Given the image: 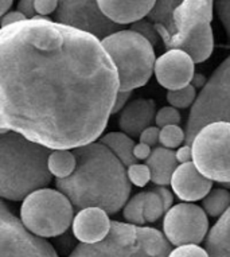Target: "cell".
I'll use <instances>...</instances> for the list:
<instances>
[{"label":"cell","instance_id":"cell-1","mask_svg":"<svg viewBox=\"0 0 230 257\" xmlns=\"http://www.w3.org/2000/svg\"><path fill=\"white\" fill-rule=\"evenodd\" d=\"M119 90L96 35L39 14L0 29V130L74 150L102 135Z\"/></svg>","mask_w":230,"mask_h":257},{"label":"cell","instance_id":"cell-2","mask_svg":"<svg viewBox=\"0 0 230 257\" xmlns=\"http://www.w3.org/2000/svg\"><path fill=\"white\" fill-rule=\"evenodd\" d=\"M77 167L70 177L55 179V187L70 199L75 210L101 207L116 214L130 201L127 167L106 146L92 142L73 150Z\"/></svg>","mask_w":230,"mask_h":257},{"label":"cell","instance_id":"cell-3","mask_svg":"<svg viewBox=\"0 0 230 257\" xmlns=\"http://www.w3.org/2000/svg\"><path fill=\"white\" fill-rule=\"evenodd\" d=\"M53 151L41 143L7 130H0V195L7 201H23L33 191L53 181L49 156Z\"/></svg>","mask_w":230,"mask_h":257},{"label":"cell","instance_id":"cell-4","mask_svg":"<svg viewBox=\"0 0 230 257\" xmlns=\"http://www.w3.org/2000/svg\"><path fill=\"white\" fill-rule=\"evenodd\" d=\"M171 244L158 229L112 221L102 241L77 245L69 257H168Z\"/></svg>","mask_w":230,"mask_h":257},{"label":"cell","instance_id":"cell-5","mask_svg":"<svg viewBox=\"0 0 230 257\" xmlns=\"http://www.w3.org/2000/svg\"><path fill=\"white\" fill-rule=\"evenodd\" d=\"M213 18L214 0H183L174 13L172 31L160 37L164 49L184 50L195 63L207 61L214 50Z\"/></svg>","mask_w":230,"mask_h":257},{"label":"cell","instance_id":"cell-6","mask_svg":"<svg viewBox=\"0 0 230 257\" xmlns=\"http://www.w3.org/2000/svg\"><path fill=\"white\" fill-rule=\"evenodd\" d=\"M118 69L120 90L142 88L155 70L154 45L134 30H119L101 39Z\"/></svg>","mask_w":230,"mask_h":257},{"label":"cell","instance_id":"cell-7","mask_svg":"<svg viewBox=\"0 0 230 257\" xmlns=\"http://www.w3.org/2000/svg\"><path fill=\"white\" fill-rule=\"evenodd\" d=\"M19 215L30 232L43 238H51L71 228L74 206L58 189L43 187L22 201Z\"/></svg>","mask_w":230,"mask_h":257},{"label":"cell","instance_id":"cell-8","mask_svg":"<svg viewBox=\"0 0 230 257\" xmlns=\"http://www.w3.org/2000/svg\"><path fill=\"white\" fill-rule=\"evenodd\" d=\"M214 121L230 122V55L218 65L191 106L184 128V144L193 143L202 126ZM223 187L230 190V183Z\"/></svg>","mask_w":230,"mask_h":257},{"label":"cell","instance_id":"cell-9","mask_svg":"<svg viewBox=\"0 0 230 257\" xmlns=\"http://www.w3.org/2000/svg\"><path fill=\"white\" fill-rule=\"evenodd\" d=\"M193 163L206 178L219 185L230 183V122L206 124L194 136Z\"/></svg>","mask_w":230,"mask_h":257},{"label":"cell","instance_id":"cell-10","mask_svg":"<svg viewBox=\"0 0 230 257\" xmlns=\"http://www.w3.org/2000/svg\"><path fill=\"white\" fill-rule=\"evenodd\" d=\"M0 257H58L54 246L30 232L21 218L0 202Z\"/></svg>","mask_w":230,"mask_h":257},{"label":"cell","instance_id":"cell-11","mask_svg":"<svg viewBox=\"0 0 230 257\" xmlns=\"http://www.w3.org/2000/svg\"><path fill=\"white\" fill-rule=\"evenodd\" d=\"M163 234L175 246L201 244L209 234V219L203 207L193 202H180L166 211Z\"/></svg>","mask_w":230,"mask_h":257},{"label":"cell","instance_id":"cell-12","mask_svg":"<svg viewBox=\"0 0 230 257\" xmlns=\"http://www.w3.org/2000/svg\"><path fill=\"white\" fill-rule=\"evenodd\" d=\"M54 21L88 31L100 39L122 30V25L105 17L97 0H59Z\"/></svg>","mask_w":230,"mask_h":257},{"label":"cell","instance_id":"cell-13","mask_svg":"<svg viewBox=\"0 0 230 257\" xmlns=\"http://www.w3.org/2000/svg\"><path fill=\"white\" fill-rule=\"evenodd\" d=\"M154 73L160 86L176 90L191 84L195 74V62L184 50L170 49L156 58Z\"/></svg>","mask_w":230,"mask_h":257},{"label":"cell","instance_id":"cell-14","mask_svg":"<svg viewBox=\"0 0 230 257\" xmlns=\"http://www.w3.org/2000/svg\"><path fill=\"white\" fill-rule=\"evenodd\" d=\"M171 187L182 202L202 201L213 189V181L206 178L193 162L182 163L172 174Z\"/></svg>","mask_w":230,"mask_h":257},{"label":"cell","instance_id":"cell-15","mask_svg":"<svg viewBox=\"0 0 230 257\" xmlns=\"http://www.w3.org/2000/svg\"><path fill=\"white\" fill-rule=\"evenodd\" d=\"M112 228L109 213L101 207H85L78 210L71 222V232L75 240L84 244H94L108 236Z\"/></svg>","mask_w":230,"mask_h":257},{"label":"cell","instance_id":"cell-16","mask_svg":"<svg viewBox=\"0 0 230 257\" xmlns=\"http://www.w3.org/2000/svg\"><path fill=\"white\" fill-rule=\"evenodd\" d=\"M156 105L151 98H136L127 104L119 117V126L131 138H140L142 132L155 121Z\"/></svg>","mask_w":230,"mask_h":257},{"label":"cell","instance_id":"cell-17","mask_svg":"<svg viewBox=\"0 0 230 257\" xmlns=\"http://www.w3.org/2000/svg\"><path fill=\"white\" fill-rule=\"evenodd\" d=\"M105 17L118 25H132L144 19L156 0H97Z\"/></svg>","mask_w":230,"mask_h":257},{"label":"cell","instance_id":"cell-18","mask_svg":"<svg viewBox=\"0 0 230 257\" xmlns=\"http://www.w3.org/2000/svg\"><path fill=\"white\" fill-rule=\"evenodd\" d=\"M146 165L150 167L151 181L160 186H167L171 183L172 174L178 167L175 151L171 148L155 147L151 152L150 158L146 160Z\"/></svg>","mask_w":230,"mask_h":257},{"label":"cell","instance_id":"cell-19","mask_svg":"<svg viewBox=\"0 0 230 257\" xmlns=\"http://www.w3.org/2000/svg\"><path fill=\"white\" fill-rule=\"evenodd\" d=\"M205 248L210 257H230V207L209 230Z\"/></svg>","mask_w":230,"mask_h":257},{"label":"cell","instance_id":"cell-20","mask_svg":"<svg viewBox=\"0 0 230 257\" xmlns=\"http://www.w3.org/2000/svg\"><path fill=\"white\" fill-rule=\"evenodd\" d=\"M100 143L106 146L119 159L122 160L126 167H130L131 165L138 162L134 155V148L136 146L134 138L127 135L126 132H109L106 135L101 136Z\"/></svg>","mask_w":230,"mask_h":257},{"label":"cell","instance_id":"cell-21","mask_svg":"<svg viewBox=\"0 0 230 257\" xmlns=\"http://www.w3.org/2000/svg\"><path fill=\"white\" fill-rule=\"evenodd\" d=\"M182 2L183 0H156L155 2V6L152 7L147 19H150L155 25L160 37L170 34L172 31L174 13Z\"/></svg>","mask_w":230,"mask_h":257},{"label":"cell","instance_id":"cell-22","mask_svg":"<svg viewBox=\"0 0 230 257\" xmlns=\"http://www.w3.org/2000/svg\"><path fill=\"white\" fill-rule=\"evenodd\" d=\"M77 167V156L70 150H53L49 156V170L55 179L70 177Z\"/></svg>","mask_w":230,"mask_h":257},{"label":"cell","instance_id":"cell-23","mask_svg":"<svg viewBox=\"0 0 230 257\" xmlns=\"http://www.w3.org/2000/svg\"><path fill=\"white\" fill-rule=\"evenodd\" d=\"M202 207L206 214L213 218H219L230 207V191L229 189H211L210 193L202 199Z\"/></svg>","mask_w":230,"mask_h":257},{"label":"cell","instance_id":"cell-24","mask_svg":"<svg viewBox=\"0 0 230 257\" xmlns=\"http://www.w3.org/2000/svg\"><path fill=\"white\" fill-rule=\"evenodd\" d=\"M144 202H146V191L138 193L131 197L130 201L123 207V217L127 222L144 226L147 223L144 218Z\"/></svg>","mask_w":230,"mask_h":257},{"label":"cell","instance_id":"cell-25","mask_svg":"<svg viewBox=\"0 0 230 257\" xmlns=\"http://www.w3.org/2000/svg\"><path fill=\"white\" fill-rule=\"evenodd\" d=\"M197 89L193 84H188L182 89L176 90H168L167 92V101L168 104L176 109H186L193 105L197 100Z\"/></svg>","mask_w":230,"mask_h":257},{"label":"cell","instance_id":"cell-26","mask_svg":"<svg viewBox=\"0 0 230 257\" xmlns=\"http://www.w3.org/2000/svg\"><path fill=\"white\" fill-rule=\"evenodd\" d=\"M166 214L163 201L155 191H146V202H144V218L147 223H154Z\"/></svg>","mask_w":230,"mask_h":257},{"label":"cell","instance_id":"cell-27","mask_svg":"<svg viewBox=\"0 0 230 257\" xmlns=\"http://www.w3.org/2000/svg\"><path fill=\"white\" fill-rule=\"evenodd\" d=\"M186 142V131L176 125H167L160 128L159 143L167 148H179Z\"/></svg>","mask_w":230,"mask_h":257},{"label":"cell","instance_id":"cell-28","mask_svg":"<svg viewBox=\"0 0 230 257\" xmlns=\"http://www.w3.org/2000/svg\"><path fill=\"white\" fill-rule=\"evenodd\" d=\"M127 174L130 178L131 183L136 187H144L151 181L150 167L144 163H134L130 167H127Z\"/></svg>","mask_w":230,"mask_h":257},{"label":"cell","instance_id":"cell-29","mask_svg":"<svg viewBox=\"0 0 230 257\" xmlns=\"http://www.w3.org/2000/svg\"><path fill=\"white\" fill-rule=\"evenodd\" d=\"M130 29L136 31V33H139L140 35H143L146 39H148L154 46H156V45L162 41L155 25H154L150 19H146V18H144V19H140V21L135 22V23L131 25Z\"/></svg>","mask_w":230,"mask_h":257},{"label":"cell","instance_id":"cell-30","mask_svg":"<svg viewBox=\"0 0 230 257\" xmlns=\"http://www.w3.org/2000/svg\"><path fill=\"white\" fill-rule=\"evenodd\" d=\"M180 120H182L180 113L178 112L176 108H174V106L171 105L160 108V109L156 112L155 116L156 125L160 126V128H163V126L167 125H176V124H179Z\"/></svg>","mask_w":230,"mask_h":257},{"label":"cell","instance_id":"cell-31","mask_svg":"<svg viewBox=\"0 0 230 257\" xmlns=\"http://www.w3.org/2000/svg\"><path fill=\"white\" fill-rule=\"evenodd\" d=\"M168 257H210V254L199 244H184L172 249Z\"/></svg>","mask_w":230,"mask_h":257},{"label":"cell","instance_id":"cell-32","mask_svg":"<svg viewBox=\"0 0 230 257\" xmlns=\"http://www.w3.org/2000/svg\"><path fill=\"white\" fill-rule=\"evenodd\" d=\"M215 11L230 39V0H214Z\"/></svg>","mask_w":230,"mask_h":257},{"label":"cell","instance_id":"cell-33","mask_svg":"<svg viewBox=\"0 0 230 257\" xmlns=\"http://www.w3.org/2000/svg\"><path fill=\"white\" fill-rule=\"evenodd\" d=\"M159 136H160V126L158 125H151L146 128L140 135V142L146 143L151 147H155L156 144L159 143Z\"/></svg>","mask_w":230,"mask_h":257},{"label":"cell","instance_id":"cell-34","mask_svg":"<svg viewBox=\"0 0 230 257\" xmlns=\"http://www.w3.org/2000/svg\"><path fill=\"white\" fill-rule=\"evenodd\" d=\"M58 5L59 0H35V11L39 15L49 17L51 14H55Z\"/></svg>","mask_w":230,"mask_h":257},{"label":"cell","instance_id":"cell-35","mask_svg":"<svg viewBox=\"0 0 230 257\" xmlns=\"http://www.w3.org/2000/svg\"><path fill=\"white\" fill-rule=\"evenodd\" d=\"M151 190H152V191H155L156 194L159 195L160 198H162L166 211H167L168 209H171V207L174 206V195H172L171 191H170V190H168L167 187H166V186L155 185Z\"/></svg>","mask_w":230,"mask_h":257},{"label":"cell","instance_id":"cell-36","mask_svg":"<svg viewBox=\"0 0 230 257\" xmlns=\"http://www.w3.org/2000/svg\"><path fill=\"white\" fill-rule=\"evenodd\" d=\"M131 96H132V90H119L118 97H116V101H114V105H113L112 114L122 112L127 106V104L130 102Z\"/></svg>","mask_w":230,"mask_h":257},{"label":"cell","instance_id":"cell-37","mask_svg":"<svg viewBox=\"0 0 230 257\" xmlns=\"http://www.w3.org/2000/svg\"><path fill=\"white\" fill-rule=\"evenodd\" d=\"M17 10L22 13L27 19H33L37 15L35 11V0H19L17 5Z\"/></svg>","mask_w":230,"mask_h":257},{"label":"cell","instance_id":"cell-38","mask_svg":"<svg viewBox=\"0 0 230 257\" xmlns=\"http://www.w3.org/2000/svg\"><path fill=\"white\" fill-rule=\"evenodd\" d=\"M26 19H27V18H26L22 13H19L18 10H15V11H11V10H10L9 13H6L5 15H2L0 26H2V27H7V26L18 23V22L26 21ZM2 27H0V29H2Z\"/></svg>","mask_w":230,"mask_h":257},{"label":"cell","instance_id":"cell-39","mask_svg":"<svg viewBox=\"0 0 230 257\" xmlns=\"http://www.w3.org/2000/svg\"><path fill=\"white\" fill-rule=\"evenodd\" d=\"M176 160L178 163L182 165V163H187V162H193V150H191V146L190 144H183L180 146L178 150L175 151Z\"/></svg>","mask_w":230,"mask_h":257},{"label":"cell","instance_id":"cell-40","mask_svg":"<svg viewBox=\"0 0 230 257\" xmlns=\"http://www.w3.org/2000/svg\"><path fill=\"white\" fill-rule=\"evenodd\" d=\"M151 152H152L151 146H148L146 143H142V142L136 144L134 148V155L136 158V160H147L150 158Z\"/></svg>","mask_w":230,"mask_h":257},{"label":"cell","instance_id":"cell-41","mask_svg":"<svg viewBox=\"0 0 230 257\" xmlns=\"http://www.w3.org/2000/svg\"><path fill=\"white\" fill-rule=\"evenodd\" d=\"M206 82H207L206 77L203 74H201V73H195L193 80H191V84L195 86V89H202L206 85Z\"/></svg>","mask_w":230,"mask_h":257},{"label":"cell","instance_id":"cell-42","mask_svg":"<svg viewBox=\"0 0 230 257\" xmlns=\"http://www.w3.org/2000/svg\"><path fill=\"white\" fill-rule=\"evenodd\" d=\"M14 0H0V14L5 15L6 13H9L11 7H13Z\"/></svg>","mask_w":230,"mask_h":257}]
</instances>
